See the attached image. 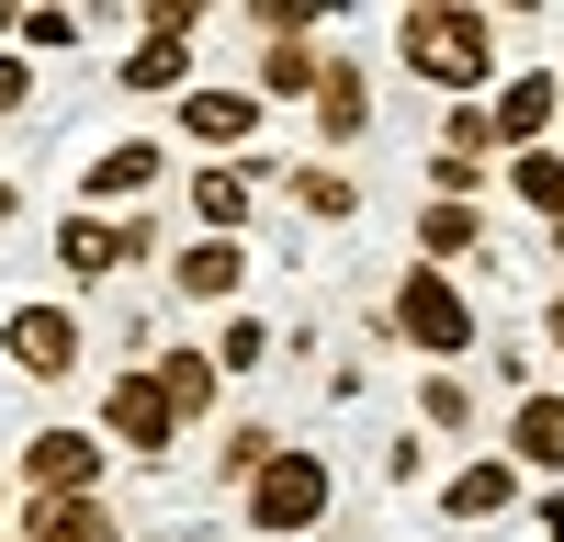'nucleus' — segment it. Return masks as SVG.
I'll return each instance as SVG.
<instances>
[{
    "label": "nucleus",
    "mask_w": 564,
    "mask_h": 542,
    "mask_svg": "<svg viewBox=\"0 0 564 542\" xmlns=\"http://www.w3.org/2000/svg\"><path fill=\"white\" fill-rule=\"evenodd\" d=\"M135 361L159 373V395H170V419H181V430H204L215 406H226V373H215V350H204V339H148Z\"/></svg>",
    "instance_id": "2eb2a0df"
},
{
    "label": "nucleus",
    "mask_w": 564,
    "mask_h": 542,
    "mask_svg": "<svg viewBox=\"0 0 564 542\" xmlns=\"http://www.w3.org/2000/svg\"><path fill=\"white\" fill-rule=\"evenodd\" d=\"M417 475H430V430H395L384 441V486H417Z\"/></svg>",
    "instance_id": "c85d7f7f"
},
{
    "label": "nucleus",
    "mask_w": 564,
    "mask_h": 542,
    "mask_svg": "<svg viewBox=\"0 0 564 542\" xmlns=\"http://www.w3.org/2000/svg\"><path fill=\"white\" fill-rule=\"evenodd\" d=\"M486 113H497V148L520 159V148H553V124H564V68H508L486 90Z\"/></svg>",
    "instance_id": "4468645a"
},
{
    "label": "nucleus",
    "mask_w": 564,
    "mask_h": 542,
    "mask_svg": "<svg viewBox=\"0 0 564 542\" xmlns=\"http://www.w3.org/2000/svg\"><path fill=\"white\" fill-rule=\"evenodd\" d=\"M148 260H170L159 249V215H57V271H68V305L79 294H102V283H124V271H148Z\"/></svg>",
    "instance_id": "20e7f679"
},
{
    "label": "nucleus",
    "mask_w": 564,
    "mask_h": 542,
    "mask_svg": "<svg viewBox=\"0 0 564 542\" xmlns=\"http://www.w3.org/2000/svg\"><path fill=\"white\" fill-rule=\"evenodd\" d=\"M430 159H463V170H497V113L486 102H441V136H430Z\"/></svg>",
    "instance_id": "393cba45"
},
{
    "label": "nucleus",
    "mask_w": 564,
    "mask_h": 542,
    "mask_svg": "<svg viewBox=\"0 0 564 542\" xmlns=\"http://www.w3.org/2000/svg\"><path fill=\"white\" fill-rule=\"evenodd\" d=\"M0 509H12V464H0Z\"/></svg>",
    "instance_id": "72a5a7b5"
},
{
    "label": "nucleus",
    "mask_w": 564,
    "mask_h": 542,
    "mask_svg": "<svg viewBox=\"0 0 564 542\" xmlns=\"http://www.w3.org/2000/svg\"><path fill=\"white\" fill-rule=\"evenodd\" d=\"M12 486H23V497H102V486H113V441L45 419V430H23V452H12Z\"/></svg>",
    "instance_id": "423d86ee"
},
{
    "label": "nucleus",
    "mask_w": 564,
    "mask_h": 542,
    "mask_svg": "<svg viewBox=\"0 0 564 542\" xmlns=\"http://www.w3.org/2000/svg\"><path fill=\"white\" fill-rule=\"evenodd\" d=\"M531 542H564V486H542V497H531Z\"/></svg>",
    "instance_id": "c756f323"
},
{
    "label": "nucleus",
    "mask_w": 564,
    "mask_h": 542,
    "mask_svg": "<svg viewBox=\"0 0 564 542\" xmlns=\"http://www.w3.org/2000/svg\"><path fill=\"white\" fill-rule=\"evenodd\" d=\"M271 452H282V430H271V419H226V441H215V486H249Z\"/></svg>",
    "instance_id": "bb28decb"
},
{
    "label": "nucleus",
    "mask_w": 564,
    "mask_h": 542,
    "mask_svg": "<svg viewBox=\"0 0 564 542\" xmlns=\"http://www.w3.org/2000/svg\"><path fill=\"white\" fill-rule=\"evenodd\" d=\"M159 181H170V136H113L79 170V215H148Z\"/></svg>",
    "instance_id": "6e6552de"
},
{
    "label": "nucleus",
    "mask_w": 564,
    "mask_h": 542,
    "mask_svg": "<svg viewBox=\"0 0 564 542\" xmlns=\"http://www.w3.org/2000/svg\"><path fill=\"white\" fill-rule=\"evenodd\" d=\"M260 90L249 79H193V90H181V102H170V136H181V148H204V159H260Z\"/></svg>",
    "instance_id": "0eeeda50"
},
{
    "label": "nucleus",
    "mask_w": 564,
    "mask_h": 542,
    "mask_svg": "<svg viewBox=\"0 0 564 542\" xmlns=\"http://www.w3.org/2000/svg\"><path fill=\"white\" fill-rule=\"evenodd\" d=\"M282 181V159H204L181 193H193V238H249V215H260V193Z\"/></svg>",
    "instance_id": "9d476101"
},
{
    "label": "nucleus",
    "mask_w": 564,
    "mask_h": 542,
    "mask_svg": "<svg viewBox=\"0 0 564 542\" xmlns=\"http://www.w3.org/2000/svg\"><path fill=\"white\" fill-rule=\"evenodd\" d=\"M372 339H384V350H417V373H463V361L486 350V316H475V294H463L452 271L406 260L395 283H384V305H372Z\"/></svg>",
    "instance_id": "f03ea898"
},
{
    "label": "nucleus",
    "mask_w": 564,
    "mask_h": 542,
    "mask_svg": "<svg viewBox=\"0 0 564 542\" xmlns=\"http://www.w3.org/2000/svg\"><path fill=\"white\" fill-rule=\"evenodd\" d=\"M542 260H553V283H564V226H542Z\"/></svg>",
    "instance_id": "473e14b6"
},
{
    "label": "nucleus",
    "mask_w": 564,
    "mask_h": 542,
    "mask_svg": "<svg viewBox=\"0 0 564 542\" xmlns=\"http://www.w3.org/2000/svg\"><path fill=\"white\" fill-rule=\"evenodd\" d=\"M497 452L520 464L531 486H564V384H531V395H508V419H497Z\"/></svg>",
    "instance_id": "ddd939ff"
},
{
    "label": "nucleus",
    "mask_w": 564,
    "mask_h": 542,
    "mask_svg": "<svg viewBox=\"0 0 564 542\" xmlns=\"http://www.w3.org/2000/svg\"><path fill=\"white\" fill-rule=\"evenodd\" d=\"M305 113H316V136H327V159L361 148V136H372V68L327 45V68H316V102H305Z\"/></svg>",
    "instance_id": "dca6fc26"
},
{
    "label": "nucleus",
    "mask_w": 564,
    "mask_h": 542,
    "mask_svg": "<svg viewBox=\"0 0 564 542\" xmlns=\"http://www.w3.org/2000/svg\"><path fill=\"white\" fill-rule=\"evenodd\" d=\"M542 350H553V373H564V283L542 294Z\"/></svg>",
    "instance_id": "7c9ffc66"
},
{
    "label": "nucleus",
    "mask_w": 564,
    "mask_h": 542,
    "mask_svg": "<svg viewBox=\"0 0 564 542\" xmlns=\"http://www.w3.org/2000/svg\"><path fill=\"white\" fill-rule=\"evenodd\" d=\"M316 68H327V45H260V57H249V90H260V102H316Z\"/></svg>",
    "instance_id": "5701e85b"
},
{
    "label": "nucleus",
    "mask_w": 564,
    "mask_h": 542,
    "mask_svg": "<svg viewBox=\"0 0 564 542\" xmlns=\"http://www.w3.org/2000/svg\"><path fill=\"white\" fill-rule=\"evenodd\" d=\"M102 441L135 452V464H170V452H181V419H170V395H159L148 361H124V373L102 384Z\"/></svg>",
    "instance_id": "1a4fd4ad"
},
{
    "label": "nucleus",
    "mask_w": 564,
    "mask_h": 542,
    "mask_svg": "<svg viewBox=\"0 0 564 542\" xmlns=\"http://www.w3.org/2000/svg\"><path fill=\"white\" fill-rule=\"evenodd\" d=\"M159 283H170L181 305L238 316V305H249V238H181V249L159 260Z\"/></svg>",
    "instance_id": "9b49d317"
},
{
    "label": "nucleus",
    "mask_w": 564,
    "mask_h": 542,
    "mask_svg": "<svg viewBox=\"0 0 564 542\" xmlns=\"http://www.w3.org/2000/svg\"><path fill=\"white\" fill-rule=\"evenodd\" d=\"M12 542H124V509L113 497H23Z\"/></svg>",
    "instance_id": "a211bd4d"
},
{
    "label": "nucleus",
    "mask_w": 564,
    "mask_h": 542,
    "mask_svg": "<svg viewBox=\"0 0 564 542\" xmlns=\"http://www.w3.org/2000/svg\"><path fill=\"white\" fill-rule=\"evenodd\" d=\"M282 204H294L305 226H350L361 215V170H339V159H282Z\"/></svg>",
    "instance_id": "6ab92c4d"
},
{
    "label": "nucleus",
    "mask_w": 564,
    "mask_h": 542,
    "mask_svg": "<svg viewBox=\"0 0 564 542\" xmlns=\"http://www.w3.org/2000/svg\"><path fill=\"white\" fill-rule=\"evenodd\" d=\"M204 350H215V373H226V384H249V373H271V361H282V328H271L260 305H238V316H215V339H204Z\"/></svg>",
    "instance_id": "4be33fe9"
},
{
    "label": "nucleus",
    "mask_w": 564,
    "mask_h": 542,
    "mask_svg": "<svg viewBox=\"0 0 564 542\" xmlns=\"http://www.w3.org/2000/svg\"><path fill=\"white\" fill-rule=\"evenodd\" d=\"M0 226H23V181L12 170H0Z\"/></svg>",
    "instance_id": "2f4dec72"
},
{
    "label": "nucleus",
    "mask_w": 564,
    "mask_h": 542,
    "mask_svg": "<svg viewBox=\"0 0 564 542\" xmlns=\"http://www.w3.org/2000/svg\"><path fill=\"white\" fill-rule=\"evenodd\" d=\"M0 361H12L23 384H79V361H90V316L68 294H23L12 316H0Z\"/></svg>",
    "instance_id": "39448f33"
},
{
    "label": "nucleus",
    "mask_w": 564,
    "mask_h": 542,
    "mask_svg": "<svg viewBox=\"0 0 564 542\" xmlns=\"http://www.w3.org/2000/svg\"><path fill=\"white\" fill-rule=\"evenodd\" d=\"M0 542H12V531H0Z\"/></svg>",
    "instance_id": "f704fd0d"
},
{
    "label": "nucleus",
    "mask_w": 564,
    "mask_h": 542,
    "mask_svg": "<svg viewBox=\"0 0 564 542\" xmlns=\"http://www.w3.org/2000/svg\"><path fill=\"white\" fill-rule=\"evenodd\" d=\"M90 23L79 12H0V45H12V57H68Z\"/></svg>",
    "instance_id": "a878e982"
},
{
    "label": "nucleus",
    "mask_w": 564,
    "mask_h": 542,
    "mask_svg": "<svg viewBox=\"0 0 564 542\" xmlns=\"http://www.w3.org/2000/svg\"><path fill=\"white\" fill-rule=\"evenodd\" d=\"M34 90H45V79H34V57H12V45H0V124L34 113Z\"/></svg>",
    "instance_id": "cd10ccee"
},
{
    "label": "nucleus",
    "mask_w": 564,
    "mask_h": 542,
    "mask_svg": "<svg viewBox=\"0 0 564 542\" xmlns=\"http://www.w3.org/2000/svg\"><path fill=\"white\" fill-rule=\"evenodd\" d=\"M497 193L520 204L531 226H564V148H520V159H497Z\"/></svg>",
    "instance_id": "412c9836"
},
{
    "label": "nucleus",
    "mask_w": 564,
    "mask_h": 542,
    "mask_svg": "<svg viewBox=\"0 0 564 542\" xmlns=\"http://www.w3.org/2000/svg\"><path fill=\"white\" fill-rule=\"evenodd\" d=\"M204 68H193V34H135L124 57H113V90L124 102H181Z\"/></svg>",
    "instance_id": "f3484780"
},
{
    "label": "nucleus",
    "mask_w": 564,
    "mask_h": 542,
    "mask_svg": "<svg viewBox=\"0 0 564 542\" xmlns=\"http://www.w3.org/2000/svg\"><path fill=\"white\" fill-rule=\"evenodd\" d=\"M417 430H441V441L486 430V395H475V373H417Z\"/></svg>",
    "instance_id": "b1692460"
},
{
    "label": "nucleus",
    "mask_w": 564,
    "mask_h": 542,
    "mask_svg": "<svg viewBox=\"0 0 564 542\" xmlns=\"http://www.w3.org/2000/svg\"><path fill=\"white\" fill-rule=\"evenodd\" d=\"M395 68L430 90V102H486L508 79L497 68V12H475V0H417V12H395Z\"/></svg>",
    "instance_id": "f257e3e1"
},
{
    "label": "nucleus",
    "mask_w": 564,
    "mask_h": 542,
    "mask_svg": "<svg viewBox=\"0 0 564 542\" xmlns=\"http://www.w3.org/2000/svg\"><path fill=\"white\" fill-rule=\"evenodd\" d=\"M238 520H249L260 542H305V531H327V520H339V464H327L316 441H282L271 464L238 486Z\"/></svg>",
    "instance_id": "7ed1b4c3"
},
{
    "label": "nucleus",
    "mask_w": 564,
    "mask_h": 542,
    "mask_svg": "<svg viewBox=\"0 0 564 542\" xmlns=\"http://www.w3.org/2000/svg\"><path fill=\"white\" fill-rule=\"evenodd\" d=\"M508 509H531V475L508 464V452H463V464L441 475V520H452V531H486V520H508Z\"/></svg>",
    "instance_id": "f8f14e48"
},
{
    "label": "nucleus",
    "mask_w": 564,
    "mask_h": 542,
    "mask_svg": "<svg viewBox=\"0 0 564 542\" xmlns=\"http://www.w3.org/2000/svg\"><path fill=\"white\" fill-rule=\"evenodd\" d=\"M417 260H430V271L497 260V215H486V204H417Z\"/></svg>",
    "instance_id": "aec40b11"
}]
</instances>
